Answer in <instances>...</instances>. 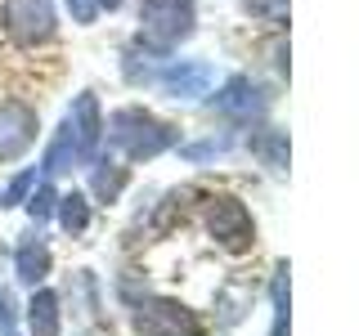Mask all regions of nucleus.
<instances>
[{
  "mask_svg": "<svg viewBox=\"0 0 359 336\" xmlns=\"http://www.w3.org/2000/svg\"><path fill=\"white\" fill-rule=\"evenodd\" d=\"M104 134H108L112 148H121L126 157H135V162H149V157L166 153V148L180 139L175 126L157 121L153 112H144V108H117V112L108 117Z\"/></svg>",
  "mask_w": 359,
  "mask_h": 336,
  "instance_id": "f257e3e1",
  "label": "nucleus"
},
{
  "mask_svg": "<svg viewBox=\"0 0 359 336\" xmlns=\"http://www.w3.org/2000/svg\"><path fill=\"white\" fill-rule=\"evenodd\" d=\"M130 323L140 336H202V318L184 300L149 296V291L140 300H130Z\"/></svg>",
  "mask_w": 359,
  "mask_h": 336,
  "instance_id": "f03ea898",
  "label": "nucleus"
},
{
  "mask_svg": "<svg viewBox=\"0 0 359 336\" xmlns=\"http://www.w3.org/2000/svg\"><path fill=\"white\" fill-rule=\"evenodd\" d=\"M140 22H144V41L157 45V50H171L194 31L198 9L194 0H144Z\"/></svg>",
  "mask_w": 359,
  "mask_h": 336,
  "instance_id": "7ed1b4c3",
  "label": "nucleus"
},
{
  "mask_svg": "<svg viewBox=\"0 0 359 336\" xmlns=\"http://www.w3.org/2000/svg\"><path fill=\"white\" fill-rule=\"evenodd\" d=\"M207 233L224 251L243 255V251H252V242H256V220L238 197L220 193V197H211V206H207Z\"/></svg>",
  "mask_w": 359,
  "mask_h": 336,
  "instance_id": "20e7f679",
  "label": "nucleus"
},
{
  "mask_svg": "<svg viewBox=\"0 0 359 336\" xmlns=\"http://www.w3.org/2000/svg\"><path fill=\"white\" fill-rule=\"evenodd\" d=\"M5 31L18 45H41L54 36V0H5Z\"/></svg>",
  "mask_w": 359,
  "mask_h": 336,
  "instance_id": "39448f33",
  "label": "nucleus"
},
{
  "mask_svg": "<svg viewBox=\"0 0 359 336\" xmlns=\"http://www.w3.org/2000/svg\"><path fill=\"white\" fill-rule=\"evenodd\" d=\"M36 144V112L27 104H0V162H14Z\"/></svg>",
  "mask_w": 359,
  "mask_h": 336,
  "instance_id": "423d86ee",
  "label": "nucleus"
},
{
  "mask_svg": "<svg viewBox=\"0 0 359 336\" xmlns=\"http://www.w3.org/2000/svg\"><path fill=\"white\" fill-rule=\"evenodd\" d=\"M63 126L72 130L76 148H81V162L90 166L99 157V144H104V117H99V99L95 94H81L72 104V112L63 117Z\"/></svg>",
  "mask_w": 359,
  "mask_h": 336,
  "instance_id": "0eeeda50",
  "label": "nucleus"
},
{
  "mask_svg": "<svg viewBox=\"0 0 359 336\" xmlns=\"http://www.w3.org/2000/svg\"><path fill=\"white\" fill-rule=\"evenodd\" d=\"M265 90L252 81V76H229L220 90H216V108L224 112V117H233V121H256L265 112Z\"/></svg>",
  "mask_w": 359,
  "mask_h": 336,
  "instance_id": "6e6552de",
  "label": "nucleus"
},
{
  "mask_svg": "<svg viewBox=\"0 0 359 336\" xmlns=\"http://www.w3.org/2000/svg\"><path fill=\"white\" fill-rule=\"evenodd\" d=\"M211 67L207 63H198V59H175V63H166L162 72H157V85L166 90V94H175V99H198V94H207L211 90Z\"/></svg>",
  "mask_w": 359,
  "mask_h": 336,
  "instance_id": "1a4fd4ad",
  "label": "nucleus"
},
{
  "mask_svg": "<svg viewBox=\"0 0 359 336\" xmlns=\"http://www.w3.org/2000/svg\"><path fill=\"white\" fill-rule=\"evenodd\" d=\"M63 328V300L59 291L50 287H32V300H27V336H59Z\"/></svg>",
  "mask_w": 359,
  "mask_h": 336,
  "instance_id": "9d476101",
  "label": "nucleus"
},
{
  "mask_svg": "<svg viewBox=\"0 0 359 336\" xmlns=\"http://www.w3.org/2000/svg\"><path fill=\"white\" fill-rule=\"evenodd\" d=\"M50 265H54V255H50V246H45L41 238H22V242H18V251H14V274H18L22 287H41L45 278H50Z\"/></svg>",
  "mask_w": 359,
  "mask_h": 336,
  "instance_id": "9b49d317",
  "label": "nucleus"
},
{
  "mask_svg": "<svg viewBox=\"0 0 359 336\" xmlns=\"http://www.w3.org/2000/svg\"><path fill=\"white\" fill-rule=\"evenodd\" d=\"M157 59H166V50H157V45H149V41H135V45H126V81L130 85H153L157 81Z\"/></svg>",
  "mask_w": 359,
  "mask_h": 336,
  "instance_id": "f8f14e48",
  "label": "nucleus"
},
{
  "mask_svg": "<svg viewBox=\"0 0 359 336\" xmlns=\"http://www.w3.org/2000/svg\"><path fill=\"white\" fill-rule=\"evenodd\" d=\"M252 153L261 157V162L269 166V171H287V130H278V126H261V130H252Z\"/></svg>",
  "mask_w": 359,
  "mask_h": 336,
  "instance_id": "ddd939ff",
  "label": "nucleus"
},
{
  "mask_svg": "<svg viewBox=\"0 0 359 336\" xmlns=\"http://www.w3.org/2000/svg\"><path fill=\"white\" fill-rule=\"evenodd\" d=\"M121 188H126V166L104 162V157H99L95 171H90V193H95L99 202H117Z\"/></svg>",
  "mask_w": 359,
  "mask_h": 336,
  "instance_id": "4468645a",
  "label": "nucleus"
},
{
  "mask_svg": "<svg viewBox=\"0 0 359 336\" xmlns=\"http://www.w3.org/2000/svg\"><path fill=\"white\" fill-rule=\"evenodd\" d=\"M54 216H59L63 233L81 238V233L90 229V197H86V193H59V206H54Z\"/></svg>",
  "mask_w": 359,
  "mask_h": 336,
  "instance_id": "2eb2a0df",
  "label": "nucleus"
},
{
  "mask_svg": "<svg viewBox=\"0 0 359 336\" xmlns=\"http://www.w3.org/2000/svg\"><path fill=\"white\" fill-rule=\"evenodd\" d=\"M269 305H274V332H269V336H287V314H292L287 265H278V269H274V278H269Z\"/></svg>",
  "mask_w": 359,
  "mask_h": 336,
  "instance_id": "dca6fc26",
  "label": "nucleus"
},
{
  "mask_svg": "<svg viewBox=\"0 0 359 336\" xmlns=\"http://www.w3.org/2000/svg\"><path fill=\"white\" fill-rule=\"evenodd\" d=\"M22 206H27V216L41 224V220L54 216V206H59V193H54L50 179H41V184H32V193H27V202H22Z\"/></svg>",
  "mask_w": 359,
  "mask_h": 336,
  "instance_id": "f3484780",
  "label": "nucleus"
},
{
  "mask_svg": "<svg viewBox=\"0 0 359 336\" xmlns=\"http://www.w3.org/2000/svg\"><path fill=\"white\" fill-rule=\"evenodd\" d=\"M247 305H252V287H229V291H220V314L216 318L220 323H238L243 314H247Z\"/></svg>",
  "mask_w": 359,
  "mask_h": 336,
  "instance_id": "a211bd4d",
  "label": "nucleus"
},
{
  "mask_svg": "<svg viewBox=\"0 0 359 336\" xmlns=\"http://www.w3.org/2000/svg\"><path fill=\"white\" fill-rule=\"evenodd\" d=\"M32 184H36V171L14 175V179L5 184V193H0V206H22V202H27V193H32Z\"/></svg>",
  "mask_w": 359,
  "mask_h": 336,
  "instance_id": "6ab92c4d",
  "label": "nucleus"
},
{
  "mask_svg": "<svg viewBox=\"0 0 359 336\" xmlns=\"http://www.w3.org/2000/svg\"><path fill=\"white\" fill-rule=\"evenodd\" d=\"M247 14H256L265 22H283L287 18V0H247Z\"/></svg>",
  "mask_w": 359,
  "mask_h": 336,
  "instance_id": "aec40b11",
  "label": "nucleus"
},
{
  "mask_svg": "<svg viewBox=\"0 0 359 336\" xmlns=\"http://www.w3.org/2000/svg\"><path fill=\"white\" fill-rule=\"evenodd\" d=\"M224 148H229V139H207V144H189L184 157L189 162H207V157H220Z\"/></svg>",
  "mask_w": 359,
  "mask_h": 336,
  "instance_id": "412c9836",
  "label": "nucleus"
},
{
  "mask_svg": "<svg viewBox=\"0 0 359 336\" xmlns=\"http://www.w3.org/2000/svg\"><path fill=\"white\" fill-rule=\"evenodd\" d=\"M18 328V309H14V296L0 287V332H14Z\"/></svg>",
  "mask_w": 359,
  "mask_h": 336,
  "instance_id": "4be33fe9",
  "label": "nucleus"
},
{
  "mask_svg": "<svg viewBox=\"0 0 359 336\" xmlns=\"http://www.w3.org/2000/svg\"><path fill=\"white\" fill-rule=\"evenodd\" d=\"M67 9H72L76 22H95L99 18V0H67Z\"/></svg>",
  "mask_w": 359,
  "mask_h": 336,
  "instance_id": "5701e85b",
  "label": "nucleus"
},
{
  "mask_svg": "<svg viewBox=\"0 0 359 336\" xmlns=\"http://www.w3.org/2000/svg\"><path fill=\"white\" fill-rule=\"evenodd\" d=\"M121 5V0H99V9H117Z\"/></svg>",
  "mask_w": 359,
  "mask_h": 336,
  "instance_id": "b1692460",
  "label": "nucleus"
},
{
  "mask_svg": "<svg viewBox=\"0 0 359 336\" xmlns=\"http://www.w3.org/2000/svg\"><path fill=\"white\" fill-rule=\"evenodd\" d=\"M5 336H18V328H14V332H5Z\"/></svg>",
  "mask_w": 359,
  "mask_h": 336,
  "instance_id": "393cba45",
  "label": "nucleus"
}]
</instances>
